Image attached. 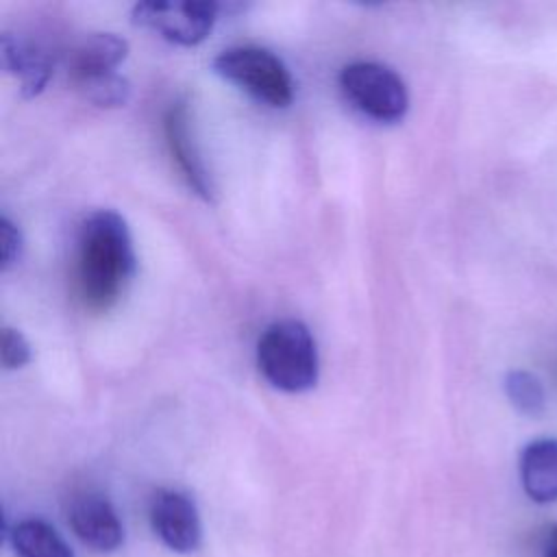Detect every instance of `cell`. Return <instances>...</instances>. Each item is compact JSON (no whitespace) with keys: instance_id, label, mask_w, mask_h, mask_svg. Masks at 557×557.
Masks as SVG:
<instances>
[{"instance_id":"9","label":"cell","mask_w":557,"mask_h":557,"mask_svg":"<svg viewBox=\"0 0 557 557\" xmlns=\"http://www.w3.org/2000/svg\"><path fill=\"white\" fill-rule=\"evenodd\" d=\"M128 41L115 33H91L87 35L70 57V78L74 87L113 74L115 67L126 59Z\"/></svg>"},{"instance_id":"11","label":"cell","mask_w":557,"mask_h":557,"mask_svg":"<svg viewBox=\"0 0 557 557\" xmlns=\"http://www.w3.org/2000/svg\"><path fill=\"white\" fill-rule=\"evenodd\" d=\"M520 481L531 500L542 505L557 500V440H535L522 450Z\"/></svg>"},{"instance_id":"2","label":"cell","mask_w":557,"mask_h":557,"mask_svg":"<svg viewBox=\"0 0 557 557\" xmlns=\"http://www.w3.org/2000/svg\"><path fill=\"white\" fill-rule=\"evenodd\" d=\"M257 366L263 379L281 392L300 394L315 387L320 359L309 326L296 318L272 322L257 342Z\"/></svg>"},{"instance_id":"16","label":"cell","mask_w":557,"mask_h":557,"mask_svg":"<svg viewBox=\"0 0 557 557\" xmlns=\"http://www.w3.org/2000/svg\"><path fill=\"white\" fill-rule=\"evenodd\" d=\"M24 252V237L20 226L9 218H0V270L9 272L15 263H20Z\"/></svg>"},{"instance_id":"15","label":"cell","mask_w":557,"mask_h":557,"mask_svg":"<svg viewBox=\"0 0 557 557\" xmlns=\"http://www.w3.org/2000/svg\"><path fill=\"white\" fill-rule=\"evenodd\" d=\"M30 357H33L30 344L24 337V333L13 326H4L0 335V359L4 370L24 368L30 361Z\"/></svg>"},{"instance_id":"14","label":"cell","mask_w":557,"mask_h":557,"mask_svg":"<svg viewBox=\"0 0 557 557\" xmlns=\"http://www.w3.org/2000/svg\"><path fill=\"white\" fill-rule=\"evenodd\" d=\"M91 104L102 109H117L131 100V83L126 76L113 72L76 87Z\"/></svg>"},{"instance_id":"17","label":"cell","mask_w":557,"mask_h":557,"mask_svg":"<svg viewBox=\"0 0 557 557\" xmlns=\"http://www.w3.org/2000/svg\"><path fill=\"white\" fill-rule=\"evenodd\" d=\"M540 557H557V524H548L542 533Z\"/></svg>"},{"instance_id":"10","label":"cell","mask_w":557,"mask_h":557,"mask_svg":"<svg viewBox=\"0 0 557 557\" xmlns=\"http://www.w3.org/2000/svg\"><path fill=\"white\" fill-rule=\"evenodd\" d=\"M0 57L2 67L20 81L24 98H33L44 91L52 74V59L44 48L4 33L0 39Z\"/></svg>"},{"instance_id":"13","label":"cell","mask_w":557,"mask_h":557,"mask_svg":"<svg viewBox=\"0 0 557 557\" xmlns=\"http://www.w3.org/2000/svg\"><path fill=\"white\" fill-rule=\"evenodd\" d=\"M505 394L509 403L524 416H540L546 409V392L542 381L529 370H511L505 376Z\"/></svg>"},{"instance_id":"3","label":"cell","mask_w":557,"mask_h":557,"mask_svg":"<svg viewBox=\"0 0 557 557\" xmlns=\"http://www.w3.org/2000/svg\"><path fill=\"white\" fill-rule=\"evenodd\" d=\"M213 70L259 102L285 109L294 102L296 83L289 67L270 50L259 46H233L213 59Z\"/></svg>"},{"instance_id":"12","label":"cell","mask_w":557,"mask_h":557,"mask_svg":"<svg viewBox=\"0 0 557 557\" xmlns=\"http://www.w3.org/2000/svg\"><path fill=\"white\" fill-rule=\"evenodd\" d=\"M15 557H76L63 535L41 518H22L7 531Z\"/></svg>"},{"instance_id":"6","label":"cell","mask_w":557,"mask_h":557,"mask_svg":"<svg viewBox=\"0 0 557 557\" xmlns=\"http://www.w3.org/2000/svg\"><path fill=\"white\" fill-rule=\"evenodd\" d=\"M148 518L154 535L172 553L191 555L202 546V520L194 498L176 487H161L152 494Z\"/></svg>"},{"instance_id":"4","label":"cell","mask_w":557,"mask_h":557,"mask_svg":"<svg viewBox=\"0 0 557 557\" xmlns=\"http://www.w3.org/2000/svg\"><path fill=\"white\" fill-rule=\"evenodd\" d=\"M339 89L366 117L392 124L407 115L409 91L405 81L376 61H355L342 67Z\"/></svg>"},{"instance_id":"5","label":"cell","mask_w":557,"mask_h":557,"mask_svg":"<svg viewBox=\"0 0 557 557\" xmlns=\"http://www.w3.org/2000/svg\"><path fill=\"white\" fill-rule=\"evenodd\" d=\"M218 2L207 0H181V2H157L144 0L137 2L131 11V17L137 26L148 28L176 46H198L202 44L215 26Z\"/></svg>"},{"instance_id":"8","label":"cell","mask_w":557,"mask_h":557,"mask_svg":"<svg viewBox=\"0 0 557 557\" xmlns=\"http://www.w3.org/2000/svg\"><path fill=\"white\" fill-rule=\"evenodd\" d=\"M165 141L170 148V154L176 163V168L181 170V174L185 176L187 185L205 200H213V181L211 174L202 161V154L198 150L196 137H194V124H191V113L187 102L178 100L174 102L168 113H165Z\"/></svg>"},{"instance_id":"1","label":"cell","mask_w":557,"mask_h":557,"mask_svg":"<svg viewBox=\"0 0 557 557\" xmlns=\"http://www.w3.org/2000/svg\"><path fill=\"white\" fill-rule=\"evenodd\" d=\"M135 248L126 220L113 209L91 211L76 235V287L91 311L111 309L135 274Z\"/></svg>"},{"instance_id":"7","label":"cell","mask_w":557,"mask_h":557,"mask_svg":"<svg viewBox=\"0 0 557 557\" xmlns=\"http://www.w3.org/2000/svg\"><path fill=\"white\" fill-rule=\"evenodd\" d=\"M72 533L94 553H115L124 544V524L113 503L94 490L74 492L65 505Z\"/></svg>"}]
</instances>
